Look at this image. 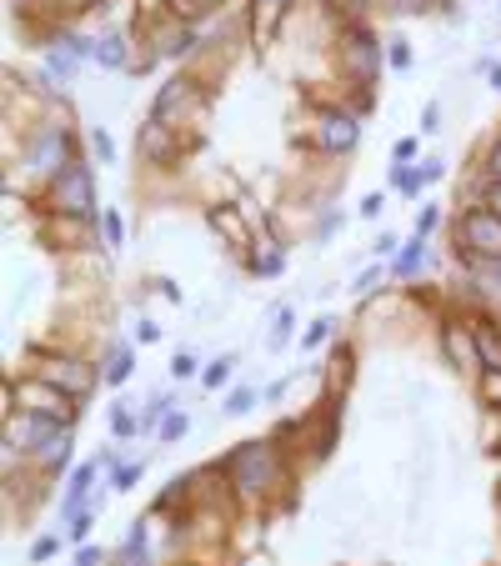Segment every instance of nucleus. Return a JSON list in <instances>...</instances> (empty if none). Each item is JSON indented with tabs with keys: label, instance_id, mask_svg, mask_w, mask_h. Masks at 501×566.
Returning <instances> with one entry per match:
<instances>
[{
	"label": "nucleus",
	"instance_id": "f257e3e1",
	"mask_svg": "<svg viewBox=\"0 0 501 566\" xmlns=\"http://www.w3.org/2000/svg\"><path fill=\"white\" fill-rule=\"evenodd\" d=\"M226 471H231V481H236L246 496L266 491V486L281 476V466H276V456H271V446H266V441H246V446L226 461Z\"/></svg>",
	"mask_w": 501,
	"mask_h": 566
},
{
	"label": "nucleus",
	"instance_id": "f03ea898",
	"mask_svg": "<svg viewBox=\"0 0 501 566\" xmlns=\"http://www.w3.org/2000/svg\"><path fill=\"white\" fill-rule=\"evenodd\" d=\"M51 206H56L61 216H91L96 196H91V171H86L81 161H66V166L56 171V181H51Z\"/></svg>",
	"mask_w": 501,
	"mask_h": 566
},
{
	"label": "nucleus",
	"instance_id": "7ed1b4c3",
	"mask_svg": "<svg viewBox=\"0 0 501 566\" xmlns=\"http://www.w3.org/2000/svg\"><path fill=\"white\" fill-rule=\"evenodd\" d=\"M46 386H56V391H66L71 401H81V396H91V386H96V371L91 366H81V361H71V356H41V371H36Z\"/></svg>",
	"mask_w": 501,
	"mask_h": 566
},
{
	"label": "nucleus",
	"instance_id": "20e7f679",
	"mask_svg": "<svg viewBox=\"0 0 501 566\" xmlns=\"http://www.w3.org/2000/svg\"><path fill=\"white\" fill-rule=\"evenodd\" d=\"M461 236H466L471 251L501 256V216H496V211H471V216L461 221Z\"/></svg>",
	"mask_w": 501,
	"mask_h": 566
},
{
	"label": "nucleus",
	"instance_id": "39448f33",
	"mask_svg": "<svg viewBox=\"0 0 501 566\" xmlns=\"http://www.w3.org/2000/svg\"><path fill=\"white\" fill-rule=\"evenodd\" d=\"M196 106H201L196 81H171V86L161 91V101H156V121L171 126V116H186V111H196Z\"/></svg>",
	"mask_w": 501,
	"mask_h": 566
},
{
	"label": "nucleus",
	"instance_id": "423d86ee",
	"mask_svg": "<svg viewBox=\"0 0 501 566\" xmlns=\"http://www.w3.org/2000/svg\"><path fill=\"white\" fill-rule=\"evenodd\" d=\"M326 151H346V146H356V121L351 116H336V111H326L321 116V136H316Z\"/></svg>",
	"mask_w": 501,
	"mask_h": 566
},
{
	"label": "nucleus",
	"instance_id": "0eeeda50",
	"mask_svg": "<svg viewBox=\"0 0 501 566\" xmlns=\"http://www.w3.org/2000/svg\"><path fill=\"white\" fill-rule=\"evenodd\" d=\"M251 31H256V46H266L271 36H276V26H281V16H286V0H251Z\"/></svg>",
	"mask_w": 501,
	"mask_h": 566
},
{
	"label": "nucleus",
	"instance_id": "6e6552de",
	"mask_svg": "<svg viewBox=\"0 0 501 566\" xmlns=\"http://www.w3.org/2000/svg\"><path fill=\"white\" fill-rule=\"evenodd\" d=\"M341 51H346V61H351L361 76H371V71H376V46H371V36H366V31H346V46H341Z\"/></svg>",
	"mask_w": 501,
	"mask_h": 566
},
{
	"label": "nucleus",
	"instance_id": "1a4fd4ad",
	"mask_svg": "<svg viewBox=\"0 0 501 566\" xmlns=\"http://www.w3.org/2000/svg\"><path fill=\"white\" fill-rule=\"evenodd\" d=\"M141 156H151V161H166L171 156V126H161L156 116L141 126Z\"/></svg>",
	"mask_w": 501,
	"mask_h": 566
},
{
	"label": "nucleus",
	"instance_id": "9d476101",
	"mask_svg": "<svg viewBox=\"0 0 501 566\" xmlns=\"http://www.w3.org/2000/svg\"><path fill=\"white\" fill-rule=\"evenodd\" d=\"M471 336H476V351H481V366H491V371H501V331H496L491 321H476V326H471Z\"/></svg>",
	"mask_w": 501,
	"mask_h": 566
},
{
	"label": "nucleus",
	"instance_id": "9b49d317",
	"mask_svg": "<svg viewBox=\"0 0 501 566\" xmlns=\"http://www.w3.org/2000/svg\"><path fill=\"white\" fill-rule=\"evenodd\" d=\"M446 356L456 366H481V351H476V336H461L456 326H446Z\"/></svg>",
	"mask_w": 501,
	"mask_h": 566
},
{
	"label": "nucleus",
	"instance_id": "f8f14e48",
	"mask_svg": "<svg viewBox=\"0 0 501 566\" xmlns=\"http://www.w3.org/2000/svg\"><path fill=\"white\" fill-rule=\"evenodd\" d=\"M41 461H46V466H66V461H71V441H66V431H61L51 446H41Z\"/></svg>",
	"mask_w": 501,
	"mask_h": 566
},
{
	"label": "nucleus",
	"instance_id": "ddd939ff",
	"mask_svg": "<svg viewBox=\"0 0 501 566\" xmlns=\"http://www.w3.org/2000/svg\"><path fill=\"white\" fill-rule=\"evenodd\" d=\"M211 221H216V226H221V231H226V236H231L236 246H246V226H241V221H236L231 211H211Z\"/></svg>",
	"mask_w": 501,
	"mask_h": 566
},
{
	"label": "nucleus",
	"instance_id": "4468645a",
	"mask_svg": "<svg viewBox=\"0 0 501 566\" xmlns=\"http://www.w3.org/2000/svg\"><path fill=\"white\" fill-rule=\"evenodd\" d=\"M96 56H101L106 66H121V61H126V51H121V41H116V36H111V41H101V46H96Z\"/></svg>",
	"mask_w": 501,
	"mask_h": 566
},
{
	"label": "nucleus",
	"instance_id": "2eb2a0df",
	"mask_svg": "<svg viewBox=\"0 0 501 566\" xmlns=\"http://www.w3.org/2000/svg\"><path fill=\"white\" fill-rule=\"evenodd\" d=\"M481 396H486L491 406H501V371H486V376H481Z\"/></svg>",
	"mask_w": 501,
	"mask_h": 566
},
{
	"label": "nucleus",
	"instance_id": "dca6fc26",
	"mask_svg": "<svg viewBox=\"0 0 501 566\" xmlns=\"http://www.w3.org/2000/svg\"><path fill=\"white\" fill-rule=\"evenodd\" d=\"M126 376H131V356H116L111 371H106V381H126Z\"/></svg>",
	"mask_w": 501,
	"mask_h": 566
},
{
	"label": "nucleus",
	"instance_id": "f3484780",
	"mask_svg": "<svg viewBox=\"0 0 501 566\" xmlns=\"http://www.w3.org/2000/svg\"><path fill=\"white\" fill-rule=\"evenodd\" d=\"M226 376H231V361H216V366L206 371V386H221Z\"/></svg>",
	"mask_w": 501,
	"mask_h": 566
},
{
	"label": "nucleus",
	"instance_id": "a211bd4d",
	"mask_svg": "<svg viewBox=\"0 0 501 566\" xmlns=\"http://www.w3.org/2000/svg\"><path fill=\"white\" fill-rule=\"evenodd\" d=\"M226 411H231V416H241V411H251V391H236V396L226 401Z\"/></svg>",
	"mask_w": 501,
	"mask_h": 566
},
{
	"label": "nucleus",
	"instance_id": "6ab92c4d",
	"mask_svg": "<svg viewBox=\"0 0 501 566\" xmlns=\"http://www.w3.org/2000/svg\"><path fill=\"white\" fill-rule=\"evenodd\" d=\"M181 431H186V416H171V421H166V426H161V436H166V441H176V436H181Z\"/></svg>",
	"mask_w": 501,
	"mask_h": 566
},
{
	"label": "nucleus",
	"instance_id": "aec40b11",
	"mask_svg": "<svg viewBox=\"0 0 501 566\" xmlns=\"http://www.w3.org/2000/svg\"><path fill=\"white\" fill-rule=\"evenodd\" d=\"M416 266H421V241H416V246L401 256V271H416Z\"/></svg>",
	"mask_w": 501,
	"mask_h": 566
},
{
	"label": "nucleus",
	"instance_id": "412c9836",
	"mask_svg": "<svg viewBox=\"0 0 501 566\" xmlns=\"http://www.w3.org/2000/svg\"><path fill=\"white\" fill-rule=\"evenodd\" d=\"M326 331H331V321H316V326H311V336H306V346H316V341H326Z\"/></svg>",
	"mask_w": 501,
	"mask_h": 566
},
{
	"label": "nucleus",
	"instance_id": "4be33fe9",
	"mask_svg": "<svg viewBox=\"0 0 501 566\" xmlns=\"http://www.w3.org/2000/svg\"><path fill=\"white\" fill-rule=\"evenodd\" d=\"M171 371H176V376H191V371H196V361H191V356H176V361H171Z\"/></svg>",
	"mask_w": 501,
	"mask_h": 566
},
{
	"label": "nucleus",
	"instance_id": "5701e85b",
	"mask_svg": "<svg viewBox=\"0 0 501 566\" xmlns=\"http://www.w3.org/2000/svg\"><path fill=\"white\" fill-rule=\"evenodd\" d=\"M486 206H491V211H496V216H501V181H496V186H491V191H486Z\"/></svg>",
	"mask_w": 501,
	"mask_h": 566
},
{
	"label": "nucleus",
	"instance_id": "b1692460",
	"mask_svg": "<svg viewBox=\"0 0 501 566\" xmlns=\"http://www.w3.org/2000/svg\"><path fill=\"white\" fill-rule=\"evenodd\" d=\"M401 11H421V0H401Z\"/></svg>",
	"mask_w": 501,
	"mask_h": 566
},
{
	"label": "nucleus",
	"instance_id": "393cba45",
	"mask_svg": "<svg viewBox=\"0 0 501 566\" xmlns=\"http://www.w3.org/2000/svg\"><path fill=\"white\" fill-rule=\"evenodd\" d=\"M491 86H496V91H501V66H496V71H491Z\"/></svg>",
	"mask_w": 501,
	"mask_h": 566
},
{
	"label": "nucleus",
	"instance_id": "a878e982",
	"mask_svg": "<svg viewBox=\"0 0 501 566\" xmlns=\"http://www.w3.org/2000/svg\"><path fill=\"white\" fill-rule=\"evenodd\" d=\"M206 6H216V0H201V11H206Z\"/></svg>",
	"mask_w": 501,
	"mask_h": 566
}]
</instances>
